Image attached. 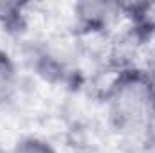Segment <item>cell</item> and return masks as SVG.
Returning a JSON list of instances; mask_svg holds the SVG:
<instances>
[{
    "label": "cell",
    "mask_w": 155,
    "mask_h": 153,
    "mask_svg": "<svg viewBox=\"0 0 155 153\" xmlns=\"http://www.w3.org/2000/svg\"><path fill=\"white\" fill-rule=\"evenodd\" d=\"M0 153H4V150H2V146H0Z\"/></svg>",
    "instance_id": "obj_4"
},
{
    "label": "cell",
    "mask_w": 155,
    "mask_h": 153,
    "mask_svg": "<svg viewBox=\"0 0 155 153\" xmlns=\"http://www.w3.org/2000/svg\"><path fill=\"white\" fill-rule=\"evenodd\" d=\"M13 153H56V150L43 139L38 137H25L16 142Z\"/></svg>",
    "instance_id": "obj_3"
},
{
    "label": "cell",
    "mask_w": 155,
    "mask_h": 153,
    "mask_svg": "<svg viewBox=\"0 0 155 153\" xmlns=\"http://www.w3.org/2000/svg\"><path fill=\"white\" fill-rule=\"evenodd\" d=\"M108 114L119 132L143 135L155 124V86L150 76L124 72L108 94Z\"/></svg>",
    "instance_id": "obj_1"
},
{
    "label": "cell",
    "mask_w": 155,
    "mask_h": 153,
    "mask_svg": "<svg viewBox=\"0 0 155 153\" xmlns=\"http://www.w3.org/2000/svg\"><path fill=\"white\" fill-rule=\"evenodd\" d=\"M153 153H155V151H153Z\"/></svg>",
    "instance_id": "obj_5"
},
{
    "label": "cell",
    "mask_w": 155,
    "mask_h": 153,
    "mask_svg": "<svg viewBox=\"0 0 155 153\" xmlns=\"http://www.w3.org/2000/svg\"><path fill=\"white\" fill-rule=\"evenodd\" d=\"M18 88V72L13 60L0 50V106L9 103Z\"/></svg>",
    "instance_id": "obj_2"
}]
</instances>
